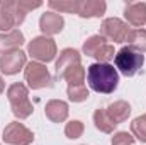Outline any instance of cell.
Returning <instances> with one entry per match:
<instances>
[{
	"label": "cell",
	"mask_w": 146,
	"mask_h": 145,
	"mask_svg": "<svg viewBox=\"0 0 146 145\" xmlns=\"http://www.w3.org/2000/svg\"><path fill=\"white\" fill-rule=\"evenodd\" d=\"M24 77H26V82L31 89H44V87H49L53 84V79H51V73L46 68L44 63H39V62H31L26 65L24 68Z\"/></svg>",
	"instance_id": "obj_6"
},
{
	"label": "cell",
	"mask_w": 146,
	"mask_h": 145,
	"mask_svg": "<svg viewBox=\"0 0 146 145\" xmlns=\"http://www.w3.org/2000/svg\"><path fill=\"white\" fill-rule=\"evenodd\" d=\"M63 26H65V19L60 14L53 12V10L44 12L41 15V19H39V29L42 31L44 36H48V38L54 36V34H60L63 31Z\"/></svg>",
	"instance_id": "obj_10"
},
{
	"label": "cell",
	"mask_w": 146,
	"mask_h": 145,
	"mask_svg": "<svg viewBox=\"0 0 146 145\" xmlns=\"http://www.w3.org/2000/svg\"><path fill=\"white\" fill-rule=\"evenodd\" d=\"M27 53L34 58V62H39V63L53 62L56 56V43L53 38L48 36L34 38L27 44Z\"/></svg>",
	"instance_id": "obj_5"
},
{
	"label": "cell",
	"mask_w": 146,
	"mask_h": 145,
	"mask_svg": "<svg viewBox=\"0 0 146 145\" xmlns=\"http://www.w3.org/2000/svg\"><path fill=\"white\" fill-rule=\"evenodd\" d=\"M80 60H82V58H80V53H78L76 50H73V48H65V50L60 53L58 60H56V73H58V77H61L68 68H72L75 65H80Z\"/></svg>",
	"instance_id": "obj_14"
},
{
	"label": "cell",
	"mask_w": 146,
	"mask_h": 145,
	"mask_svg": "<svg viewBox=\"0 0 146 145\" xmlns=\"http://www.w3.org/2000/svg\"><path fill=\"white\" fill-rule=\"evenodd\" d=\"M3 89H5V84H3V79L0 77V94L3 92Z\"/></svg>",
	"instance_id": "obj_28"
},
{
	"label": "cell",
	"mask_w": 146,
	"mask_h": 145,
	"mask_svg": "<svg viewBox=\"0 0 146 145\" xmlns=\"http://www.w3.org/2000/svg\"><path fill=\"white\" fill-rule=\"evenodd\" d=\"M94 123H95V128L100 130L102 133H112L115 130V126H117L109 118V114H107L106 109H97L94 113Z\"/></svg>",
	"instance_id": "obj_17"
},
{
	"label": "cell",
	"mask_w": 146,
	"mask_h": 145,
	"mask_svg": "<svg viewBox=\"0 0 146 145\" xmlns=\"http://www.w3.org/2000/svg\"><path fill=\"white\" fill-rule=\"evenodd\" d=\"M85 77H87L85 68H83L82 65H75V67H72V68H68L60 79L66 80L68 85H82V84L85 82Z\"/></svg>",
	"instance_id": "obj_19"
},
{
	"label": "cell",
	"mask_w": 146,
	"mask_h": 145,
	"mask_svg": "<svg viewBox=\"0 0 146 145\" xmlns=\"http://www.w3.org/2000/svg\"><path fill=\"white\" fill-rule=\"evenodd\" d=\"M114 56H115V51H114V46L109 44V43H106L97 53H95V60H97V63H109L110 60H114Z\"/></svg>",
	"instance_id": "obj_24"
},
{
	"label": "cell",
	"mask_w": 146,
	"mask_h": 145,
	"mask_svg": "<svg viewBox=\"0 0 146 145\" xmlns=\"http://www.w3.org/2000/svg\"><path fill=\"white\" fill-rule=\"evenodd\" d=\"M26 65H27V55L22 50H15L0 56V70L5 75H14L19 70L26 68Z\"/></svg>",
	"instance_id": "obj_9"
},
{
	"label": "cell",
	"mask_w": 146,
	"mask_h": 145,
	"mask_svg": "<svg viewBox=\"0 0 146 145\" xmlns=\"http://www.w3.org/2000/svg\"><path fill=\"white\" fill-rule=\"evenodd\" d=\"M87 82L99 94H112L119 85V72L110 63H94L87 70Z\"/></svg>",
	"instance_id": "obj_1"
},
{
	"label": "cell",
	"mask_w": 146,
	"mask_h": 145,
	"mask_svg": "<svg viewBox=\"0 0 146 145\" xmlns=\"http://www.w3.org/2000/svg\"><path fill=\"white\" fill-rule=\"evenodd\" d=\"M7 97L12 106V113L19 119H26L33 114V104L29 101V91L24 84L17 82L7 89Z\"/></svg>",
	"instance_id": "obj_3"
},
{
	"label": "cell",
	"mask_w": 146,
	"mask_h": 145,
	"mask_svg": "<svg viewBox=\"0 0 146 145\" xmlns=\"http://www.w3.org/2000/svg\"><path fill=\"white\" fill-rule=\"evenodd\" d=\"M107 10V3L104 0H78V15L83 19L102 17Z\"/></svg>",
	"instance_id": "obj_12"
},
{
	"label": "cell",
	"mask_w": 146,
	"mask_h": 145,
	"mask_svg": "<svg viewBox=\"0 0 146 145\" xmlns=\"http://www.w3.org/2000/svg\"><path fill=\"white\" fill-rule=\"evenodd\" d=\"M124 17L127 24L134 28H143L146 24V2H131L124 9Z\"/></svg>",
	"instance_id": "obj_11"
},
{
	"label": "cell",
	"mask_w": 146,
	"mask_h": 145,
	"mask_svg": "<svg viewBox=\"0 0 146 145\" xmlns=\"http://www.w3.org/2000/svg\"><path fill=\"white\" fill-rule=\"evenodd\" d=\"M34 135L29 128H26L19 121H12L3 130V142L10 145H31Z\"/></svg>",
	"instance_id": "obj_8"
},
{
	"label": "cell",
	"mask_w": 146,
	"mask_h": 145,
	"mask_svg": "<svg viewBox=\"0 0 146 145\" xmlns=\"http://www.w3.org/2000/svg\"><path fill=\"white\" fill-rule=\"evenodd\" d=\"M106 44V39L100 36V34H95V36H90L85 43H83V53L87 56H95V53Z\"/></svg>",
	"instance_id": "obj_21"
},
{
	"label": "cell",
	"mask_w": 146,
	"mask_h": 145,
	"mask_svg": "<svg viewBox=\"0 0 146 145\" xmlns=\"http://www.w3.org/2000/svg\"><path fill=\"white\" fill-rule=\"evenodd\" d=\"M129 31H131V28L127 26V22H124L117 17L106 19L100 26V36L104 39L114 41V43H126Z\"/></svg>",
	"instance_id": "obj_7"
},
{
	"label": "cell",
	"mask_w": 146,
	"mask_h": 145,
	"mask_svg": "<svg viewBox=\"0 0 146 145\" xmlns=\"http://www.w3.org/2000/svg\"><path fill=\"white\" fill-rule=\"evenodd\" d=\"M83 130H85L83 123L78 121V119H73L70 123H66V126H65V135H66L68 138L75 140V138H78V137L83 135Z\"/></svg>",
	"instance_id": "obj_25"
},
{
	"label": "cell",
	"mask_w": 146,
	"mask_h": 145,
	"mask_svg": "<svg viewBox=\"0 0 146 145\" xmlns=\"http://www.w3.org/2000/svg\"><path fill=\"white\" fill-rule=\"evenodd\" d=\"M22 44H24V34L19 29H12L9 33H2L0 34V55L15 51Z\"/></svg>",
	"instance_id": "obj_13"
},
{
	"label": "cell",
	"mask_w": 146,
	"mask_h": 145,
	"mask_svg": "<svg viewBox=\"0 0 146 145\" xmlns=\"http://www.w3.org/2000/svg\"><path fill=\"white\" fill-rule=\"evenodd\" d=\"M19 3H21V7H22L26 12L34 10V9H39V7L42 5L41 2H31V0H19Z\"/></svg>",
	"instance_id": "obj_27"
},
{
	"label": "cell",
	"mask_w": 146,
	"mask_h": 145,
	"mask_svg": "<svg viewBox=\"0 0 146 145\" xmlns=\"http://www.w3.org/2000/svg\"><path fill=\"white\" fill-rule=\"evenodd\" d=\"M126 43L129 48L139 53H146V29H131Z\"/></svg>",
	"instance_id": "obj_18"
},
{
	"label": "cell",
	"mask_w": 146,
	"mask_h": 145,
	"mask_svg": "<svg viewBox=\"0 0 146 145\" xmlns=\"http://www.w3.org/2000/svg\"><path fill=\"white\" fill-rule=\"evenodd\" d=\"M131 133H133V137H136L139 142H146V114L138 116V118L131 123Z\"/></svg>",
	"instance_id": "obj_23"
},
{
	"label": "cell",
	"mask_w": 146,
	"mask_h": 145,
	"mask_svg": "<svg viewBox=\"0 0 146 145\" xmlns=\"http://www.w3.org/2000/svg\"><path fill=\"white\" fill-rule=\"evenodd\" d=\"M112 145H134V137L127 132H117L112 137Z\"/></svg>",
	"instance_id": "obj_26"
},
{
	"label": "cell",
	"mask_w": 146,
	"mask_h": 145,
	"mask_svg": "<svg viewBox=\"0 0 146 145\" xmlns=\"http://www.w3.org/2000/svg\"><path fill=\"white\" fill-rule=\"evenodd\" d=\"M106 111H107V114H109L110 119H112L115 125H119V123H124V121L129 118V114H131V106H129V103H126V101H115V103H112Z\"/></svg>",
	"instance_id": "obj_16"
},
{
	"label": "cell",
	"mask_w": 146,
	"mask_h": 145,
	"mask_svg": "<svg viewBox=\"0 0 146 145\" xmlns=\"http://www.w3.org/2000/svg\"><path fill=\"white\" fill-rule=\"evenodd\" d=\"M66 94H68V99L73 101V103H83L90 96V92H88L85 84H82V85H68Z\"/></svg>",
	"instance_id": "obj_22"
},
{
	"label": "cell",
	"mask_w": 146,
	"mask_h": 145,
	"mask_svg": "<svg viewBox=\"0 0 146 145\" xmlns=\"http://www.w3.org/2000/svg\"><path fill=\"white\" fill-rule=\"evenodd\" d=\"M44 113H46L48 119H51L53 123H61L68 118V104L61 99H51V101H48Z\"/></svg>",
	"instance_id": "obj_15"
},
{
	"label": "cell",
	"mask_w": 146,
	"mask_h": 145,
	"mask_svg": "<svg viewBox=\"0 0 146 145\" xmlns=\"http://www.w3.org/2000/svg\"><path fill=\"white\" fill-rule=\"evenodd\" d=\"M114 63H115L117 72H121L124 77H133L141 70V67L145 63V55L129 46H124L115 53Z\"/></svg>",
	"instance_id": "obj_2"
},
{
	"label": "cell",
	"mask_w": 146,
	"mask_h": 145,
	"mask_svg": "<svg viewBox=\"0 0 146 145\" xmlns=\"http://www.w3.org/2000/svg\"><path fill=\"white\" fill-rule=\"evenodd\" d=\"M27 12L21 7L19 0L12 2V0H0V31L9 33L12 31V28L21 26L26 19Z\"/></svg>",
	"instance_id": "obj_4"
},
{
	"label": "cell",
	"mask_w": 146,
	"mask_h": 145,
	"mask_svg": "<svg viewBox=\"0 0 146 145\" xmlns=\"http://www.w3.org/2000/svg\"><path fill=\"white\" fill-rule=\"evenodd\" d=\"M48 5L56 14H78V0H49Z\"/></svg>",
	"instance_id": "obj_20"
}]
</instances>
